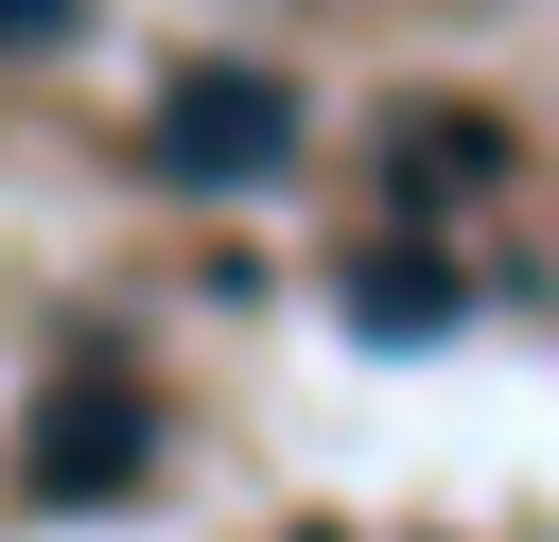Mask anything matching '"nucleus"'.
Wrapping results in <instances>:
<instances>
[{"label": "nucleus", "mask_w": 559, "mask_h": 542, "mask_svg": "<svg viewBox=\"0 0 559 542\" xmlns=\"http://www.w3.org/2000/svg\"><path fill=\"white\" fill-rule=\"evenodd\" d=\"M297 157V87L280 70H175L157 87V175L175 192H262Z\"/></svg>", "instance_id": "obj_1"}, {"label": "nucleus", "mask_w": 559, "mask_h": 542, "mask_svg": "<svg viewBox=\"0 0 559 542\" xmlns=\"http://www.w3.org/2000/svg\"><path fill=\"white\" fill-rule=\"evenodd\" d=\"M17 455H35V490H52V507H122V490H140V455H157V402L87 350V367H52V385H35Z\"/></svg>", "instance_id": "obj_2"}, {"label": "nucleus", "mask_w": 559, "mask_h": 542, "mask_svg": "<svg viewBox=\"0 0 559 542\" xmlns=\"http://www.w3.org/2000/svg\"><path fill=\"white\" fill-rule=\"evenodd\" d=\"M70 35V0H0V52H52Z\"/></svg>", "instance_id": "obj_3"}]
</instances>
